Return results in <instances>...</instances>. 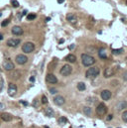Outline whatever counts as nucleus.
I'll return each instance as SVG.
<instances>
[{
    "mask_svg": "<svg viewBox=\"0 0 127 128\" xmlns=\"http://www.w3.org/2000/svg\"><path fill=\"white\" fill-rule=\"evenodd\" d=\"M82 64L84 66H90L95 64V59L88 54H82Z\"/></svg>",
    "mask_w": 127,
    "mask_h": 128,
    "instance_id": "f257e3e1",
    "label": "nucleus"
},
{
    "mask_svg": "<svg viewBox=\"0 0 127 128\" xmlns=\"http://www.w3.org/2000/svg\"><path fill=\"white\" fill-rule=\"evenodd\" d=\"M99 72H100V70H99V68L97 66H92V68L88 70V72L86 74V76L88 78H90V80H94V78L98 76Z\"/></svg>",
    "mask_w": 127,
    "mask_h": 128,
    "instance_id": "f03ea898",
    "label": "nucleus"
},
{
    "mask_svg": "<svg viewBox=\"0 0 127 128\" xmlns=\"http://www.w3.org/2000/svg\"><path fill=\"white\" fill-rule=\"evenodd\" d=\"M34 50H35V45H34L33 43H31V42L25 43V44L23 45V47H22V51H23L25 54H30Z\"/></svg>",
    "mask_w": 127,
    "mask_h": 128,
    "instance_id": "7ed1b4c3",
    "label": "nucleus"
},
{
    "mask_svg": "<svg viewBox=\"0 0 127 128\" xmlns=\"http://www.w3.org/2000/svg\"><path fill=\"white\" fill-rule=\"evenodd\" d=\"M72 72V68L70 64H64L63 68H61V74L64 76H68Z\"/></svg>",
    "mask_w": 127,
    "mask_h": 128,
    "instance_id": "20e7f679",
    "label": "nucleus"
},
{
    "mask_svg": "<svg viewBox=\"0 0 127 128\" xmlns=\"http://www.w3.org/2000/svg\"><path fill=\"white\" fill-rule=\"evenodd\" d=\"M96 113L98 115H104L107 113V107L103 103H99L98 106L96 107Z\"/></svg>",
    "mask_w": 127,
    "mask_h": 128,
    "instance_id": "39448f33",
    "label": "nucleus"
},
{
    "mask_svg": "<svg viewBox=\"0 0 127 128\" xmlns=\"http://www.w3.org/2000/svg\"><path fill=\"white\" fill-rule=\"evenodd\" d=\"M46 80H47V82L52 84H55L58 82V78H57V76H56L55 74H47V76H46Z\"/></svg>",
    "mask_w": 127,
    "mask_h": 128,
    "instance_id": "423d86ee",
    "label": "nucleus"
},
{
    "mask_svg": "<svg viewBox=\"0 0 127 128\" xmlns=\"http://www.w3.org/2000/svg\"><path fill=\"white\" fill-rule=\"evenodd\" d=\"M8 94L10 96H14L17 94V86L14 84H10L8 86Z\"/></svg>",
    "mask_w": 127,
    "mask_h": 128,
    "instance_id": "0eeeda50",
    "label": "nucleus"
},
{
    "mask_svg": "<svg viewBox=\"0 0 127 128\" xmlns=\"http://www.w3.org/2000/svg\"><path fill=\"white\" fill-rule=\"evenodd\" d=\"M28 62V58L24 55H18L16 57V63L18 64H25Z\"/></svg>",
    "mask_w": 127,
    "mask_h": 128,
    "instance_id": "6e6552de",
    "label": "nucleus"
},
{
    "mask_svg": "<svg viewBox=\"0 0 127 128\" xmlns=\"http://www.w3.org/2000/svg\"><path fill=\"white\" fill-rule=\"evenodd\" d=\"M20 42L21 41L19 39H9L7 41V46L11 47V48H15V47H17L20 44Z\"/></svg>",
    "mask_w": 127,
    "mask_h": 128,
    "instance_id": "1a4fd4ad",
    "label": "nucleus"
},
{
    "mask_svg": "<svg viewBox=\"0 0 127 128\" xmlns=\"http://www.w3.org/2000/svg\"><path fill=\"white\" fill-rule=\"evenodd\" d=\"M66 20H68L70 24H72V25H76V24L78 23V17H76L74 14H72V13H70V14L66 15Z\"/></svg>",
    "mask_w": 127,
    "mask_h": 128,
    "instance_id": "9d476101",
    "label": "nucleus"
},
{
    "mask_svg": "<svg viewBox=\"0 0 127 128\" xmlns=\"http://www.w3.org/2000/svg\"><path fill=\"white\" fill-rule=\"evenodd\" d=\"M0 117H1V119L3 121H6V122H9V121H11L13 119V116L8 112H2L0 114Z\"/></svg>",
    "mask_w": 127,
    "mask_h": 128,
    "instance_id": "9b49d317",
    "label": "nucleus"
},
{
    "mask_svg": "<svg viewBox=\"0 0 127 128\" xmlns=\"http://www.w3.org/2000/svg\"><path fill=\"white\" fill-rule=\"evenodd\" d=\"M11 32L13 35H15V36H21V35H23V29L20 27V26H14L13 28H12V30H11Z\"/></svg>",
    "mask_w": 127,
    "mask_h": 128,
    "instance_id": "f8f14e48",
    "label": "nucleus"
},
{
    "mask_svg": "<svg viewBox=\"0 0 127 128\" xmlns=\"http://www.w3.org/2000/svg\"><path fill=\"white\" fill-rule=\"evenodd\" d=\"M3 68L6 70H14V64L11 62V61H5L4 63H3Z\"/></svg>",
    "mask_w": 127,
    "mask_h": 128,
    "instance_id": "ddd939ff",
    "label": "nucleus"
},
{
    "mask_svg": "<svg viewBox=\"0 0 127 128\" xmlns=\"http://www.w3.org/2000/svg\"><path fill=\"white\" fill-rule=\"evenodd\" d=\"M54 102H55L57 105L61 106V105H64V104L66 100H64V98L62 96H57L54 98Z\"/></svg>",
    "mask_w": 127,
    "mask_h": 128,
    "instance_id": "4468645a",
    "label": "nucleus"
},
{
    "mask_svg": "<svg viewBox=\"0 0 127 128\" xmlns=\"http://www.w3.org/2000/svg\"><path fill=\"white\" fill-rule=\"evenodd\" d=\"M100 96H101V98H102L103 100L106 101V100H109V99L111 98V96H112V94H111V92H110L109 90H103Z\"/></svg>",
    "mask_w": 127,
    "mask_h": 128,
    "instance_id": "2eb2a0df",
    "label": "nucleus"
},
{
    "mask_svg": "<svg viewBox=\"0 0 127 128\" xmlns=\"http://www.w3.org/2000/svg\"><path fill=\"white\" fill-rule=\"evenodd\" d=\"M104 76L106 78H111L113 74H114V70L113 68H107L105 70H104Z\"/></svg>",
    "mask_w": 127,
    "mask_h": 128,
    "instance_id": "dca6fc26",
    "label": "nucleus"
},
{
    "mask_svg": "<svg viewBox=\"0 0 127 128\" xmlns=\"http://www.w3.org/2000/svg\"><path fill=\"white\" fill-rule=\"evenodd\" d=\"M66 62H68V63H76V56L74 55H68V56H66Z\"/></svg>",
    "mask_w": 127,
    "mask_h": 128,
    "instance_id": "f3484780",
    "label": "nucleus"
},
{
    "mask_svg": "<svg viewBox=\"0 0 127 128\" xmlns=\"http://www.w3.org/2000/svg\"><path fill=\"white\" fill-rule=\"evenodd\" d=\"M98 56H99L101 59H106V58H107V56H106L105 49H103V48L99 49V51H98Z\"/></svg>",
    "mask_w": 127,
    "mask_h": 128,
    "instance_id": "a211bd4d",
    "label": "nucleus"
},
{
    "mask_svg": "<svg viewBox=\"0 0 127 128\" xmlns=\"http://www.w3.org/2000/svg\"><path fill=\"white\" fill-rule=\"evenodd\" d=\"M125 107H127V102H126V101H121V102H118V104H117V106H116V108H117V109H119V110H122V109H124Z\"/></svg>",
    "mask_w": 127,
    "mask_h": 128,
    "instance_id": "6ab92c4d",
    "label": "nucleus"
},
{
    "mask_svg": "<svg viewBox=\"0 0 127 128\" xmlns=\"http://www.w3.org/2000/svg\"><path fill=\"white\" fill-rule=\"evenodd\" d=\"M46 114H47L49 117H53V116H55V112H54V110H53L51 107H49V108L46 109Z\"/></svg>",
    "mask_w": 127,
    "mask_h": 128,
    "instance_id": "aec40b11",
    "label": "nucleus"
},
{
    "mask_svg": "<svg viewBox=\"0 0 127 128\" xmlns=\"http://www.w3.org/2000/svg\"><path fill=\"white\" fill-rule=\"evenodd\" d=\"M86 84L84 82H78V90L84 92V90H86Z\"/></svg>",
    "mask_w": 127,
    "mask_h": 128,
    "instance_id": "412c9836",
    "label": "nucleus"
},
{
    "mask_svg": "<svg viewBox=\"0 0 127 128\" xmlns=\"http://www.w3.org/2000/svg\"><path fill=\"white\" fill-rule=\"evenodd\" d=\"M84 114H86V115L90 116V115H92V108H90V107L86 106V107L84 108Z\"/></svg>",
    "mask_w": 127,
    "mask_h": 128,
    "instance_id": "4be33fe9",
    "label": "nucleus"
},
{
    "mask_svg": "<svg viewBox=\"0 0 127 128\" xmlns=\"http://www.w3.org/2000/svg\"><path fill=\"white\" fill-rule=\"evenodd\" d=\"M66 122H68V119H66V117H61V118L59 119V123H60L61 125H64Z\"/></svg>",
    "mask_w": 127,
    "mask_h": 128,
    "instance_id": "5701e85b",
    "label": "nucleus"
},
{
    "mask_svg": "<svg viewBox=\"0 0 127 128\" xmlns=\"http://www.w3.org/2000/svg\"><path fill=\"white\" fill-rule=\"evenodd\" d=\"M35 18H36V14H34V13H32V14H28V15H27V19H28L29 21L34 20Z\"/></svg>",
    "mask_w": 127,
    "mask_h": 128,
    "instance_id": "b1692460",
    "label": "nucleus"
},
{
    "mask_svg": "<svg viewBox=\"0 0 127 128\" xmlns=\"http://www.w3.org/2000/svg\"><path fill=\"white\" fill-rule=\"evenodd\" d=\"M123 53V50L120 49V50H113L112 51V54L113 55H118V54H122Z\"/></svg>",
    "mask_w": 127,
    "mask_h": 128,
    "instance_id": "393cba45",
    "label": "nucleus"
},
{
    "mask_svg": "<svg viewBox=\"0 0 127 128\" xmlns=\"http://www.w3.org/2000/svg\"><path fill=\"white\" fill-rule=\"evenodd\" d=\"M11 4H12V6L15 7V8L19 7V3L17 2V0H11Z\"/></svg>",
    "mask_w": 127,
    "mask_h": 128,
    "instance_id": "a878e982",
    "label": "nucleus"
},
{
    "mask_svg": "<svg viewBox=\"0 0 127 128\" xmlns=\"http://www.w3.org/2000/svg\"><path fill=\"white\" fill-rule=\"evenodd\" d=\"M122 120L125 122V123H127V111H124L123 113H122Z\"/></svg>",
    "mask_w": 127,
    "mask_h": 128,
    "instance_id": "bb28decb",
    "label": "nucleus"
},
{
    "mask_svg": "<svg viewBox=\"0 0 127 128\" xmlns=\"http://www.w3.org/2000/svg\"><path fill=\"white\" fill-rule=\"evenodd\" d=\"M9 23H10V20H9V19H7V20H5V21H3V22H2L1 26H2V27H6Z\"/></svg>",
    "mask_w": 127,
    "mask_h": 128,
    "instance_id": "cd10ccee",
    "label": "nucleus"
},
{
    "mask_svg": "<svg viewBox=\"0 0 127 128\" xmlns=\"http://www.w3.org/2000/svg\"><path fill=\"white\" fill-rule=\"evenodd\" d=\"M42 103H43V104H47V103H48V98H47V96H43V97H42Z\"/></svg>",
    "mask_w": 127,
    "mask_h": 128,
    "instance_id": "c85d7f7f",
    "label": "nucleus"
},
{
    "mask_svg": "<svg viewBox=\"0 0 127 128\" xmlns=\"http://www.w3.org/2000/svg\"><path fill=\"white\" fill-rule=\"evenodd\" d=\"M50 92H51V94H56L58 92V90H55V88H51V90H50Z\"/></svg>",
    "mask_w": 127,
    "mask_h": 128,
    "instance_id": "c756f323",
    "label": "nucleus"
},
{
    "mask_svg": "<svg viewBox=\"0 0 127 128\" xmlns=\"http://www.w3.org/2000/svg\"><path fill=\"white\" fill-rule=\"evenodd\" d=\"M123 80H124L125 82H127V72H125L123 74Z\"/></svg>",
    "mask_w": 127,
    "mask_h": 128,
    "instance_id": "7c9ffc66",
    "label": "nucleus"
},
{
    "mask_svg": "<svg viewBox=\"0 0 127 128\" xmlns=\"http://www.w3.org/2000/svg\"><path fill=\"white\" fill-rule=\"evenodd\" d=\"M112 118H113V116H112V115H108V116H107V118H106V120H107V121H110V120H112Z\"/></svg>",
    "mask_w": 127,
    "mask_h": 128,
    "instance_id": "2f4dec72",
    "label": "nucleus"
},
{
    "mask_svg": "<svg viewBox=\"0 0 127 128\" xmlns=\"http://www.w3.org/2000/svg\"><path fill=\"white\" fill-rule=\"evenodd\" d=\"M20 103H22L23 105H25V106H27L28 105V102H26V101H20Z\"/></svg>",
    "mask_w": 127,
    "mask_h": 128,
    "instance_id": "473e14b6",
    "label": "nucleus"
},
{
    "mask_svg": "<svg viewBox=\"0 0 127 128\" xmlns=\"http://www.w3.org/2000/svg\"><path fill=\"white\" fill-rule=\"evenodd\" d=\"M30 82H35V78H34V76H31V78H30Z\"/></svg>",
    "mask_w": 127,
    "mask_h": 128,
    "instance_id": "72a5a7b5",
    "label": "nucleus"
},
{
    "mask_svg": "<svg viewBox=\"0 0 127 128\" xmlns=\"http://www.w3.org/2000/svg\"><path fill=\"white\" fill-rule=\"evenodd\" d=\"M68 49H70V50H72V49H74V45H70V46L68 47Z\"/></svg>",
    "mask_w": 127,
    "mask_h": 128,
    "instance_id": "f704fd0d",
    "label": "nucleus"
},
{
    "mask_svg": "<svg viewBox=\"0 0 127 128\" xmlns=\"http://www.w3.org/2000/svg\"><path fill=\"white\" fill-rule=\"evenodd\" d=\"M64 0H58V2H59L60 4H62V3H64Z\"/></svg>",
    "mask_w": 127,
    "mask_h": 128,
    "instance_id": "c9c22d12",
    "label": "nucleus"
},
{
    "mask_svg": "<svg viewBox=\"0 0 127 128\" xmlns=\"http://www.w3.org/2000/svg\"><path fill=\"white\" fill-rule=\"evenodd\" d=\"M64 42V39H61V41H60V44H63Z\"/></svg>",
    "mask_w": 127,
    "mask_h": 128,
    "instance_id": "e433bc0d",
    "label": "nucleus"
},
{
    "mask_svg": "<svg viewBox=\"0 0 127 128\" xmlns=\"http://www.w3.org/2000/svg\"><path fill=\"white\" fill-rule=\"evenodd\" d=\"M2 39H3V36H2L1 34H0V40H2Z\"/></svg>",
    "mask_w": 127,
    "mask_h": 128,
    "instance_id": "4c0bfd02",
    "label": "nucleus"
},
{
    "mask_svg": "<svg viewBox=\"0 0 127 128\" xmlns=\"http://www.w3.org/2000/svg\"><path fill=\"white\" fill-rule=\"evenodd\" d=\"M3 107H4V106H3V105H2L1 103H0V108H3Z\"/></svg>",
    "mask_w": 127,
    "mask_h": 128,
    "instance_id": "58836bf2",
    "label": "nucleus"
},
{
    "mask_svg": "<svg viewBox=\"0 0 127 128\" xmlns=\"http://www.w3.org/2000/svg\"><path fill=\"white\" fill-rule=\"evenodd\" d=\"M46 128H49V127H46Z\"/></svg>",
    "mask_w": 127,
    "mask_h": 128,
    "instance_id": "ea45409f",
    "label": "nucleus"
},
{
    "mask_svg": "<svg viewBox=\"0 0 127 128\" xmlns=\"http://www.w3.org/2000/svg\"><path fill=\"white\" fill-rule=\"evenodd\" d=\"M0 16H1V14H0Z\"/></svg>",
    "mask_w": 127,
    "mask_h": 128,
    "instance_id": "a19ab883",
    "label": "nucleus"
},
{
    "mask_svg": "<svg viewBox=\"0 0 127 128\" xmlns=\"http://www.w3.org/2000/svg\"><path fill=\"white\" fill-rule=\"evenodd\" d=\"M126 2H127V0H126Z\"/></svg>",
    "mask_w": 127,
    "mask_h": 128,
    "instance_id": "79ce46f5",
    "label": "nucleus"
}]
</instances>
